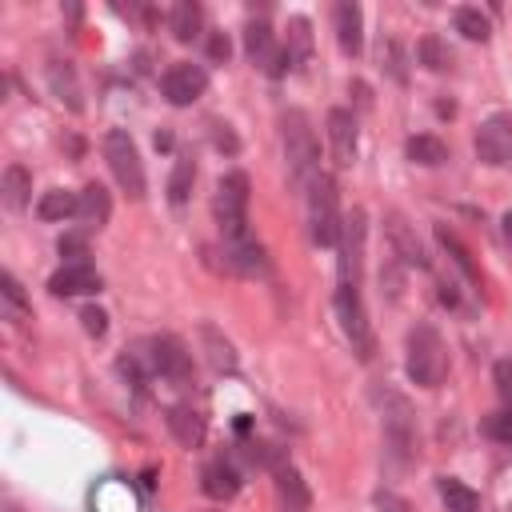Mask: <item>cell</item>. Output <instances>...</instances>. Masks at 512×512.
Listing matches in <instances>:
<instances>
[{
    "mask_svg": "<svg viewBox=\"0 0 512 512\" xmlns=\"http://www.w3.org/2000/svg\"><path fill=\"white\" fill-rule=\"evenodd\" d=\"M192 180H196V160L188 152H180L176 164H172V176H168V200L172 204H184L188 192H192Z\"/></svg>",
    "mask_w": 512,
    "mask_h": 512,
    "instance_id": "obj_31",
    "label": "cell"
},
{
    "mask_svg": "<svg viewBox=\"0 0 512 512\" xmlns=\"http://www.w3.org/2000/svg\"><path fill=\"white\" fill-rule=\"evenodd\" d=\"M364 240H368V216L364 208H352L340 224V240H336V268H340V284L360 288L364 276Z\"/></svg>",
    "mask_w": 512,
    "mask_h": 512,
    "instance_id": "obj_8",
    "label": "cell"
},
{
    "mask_svg": "<svg viewBox=\"0 0 512 512\" xmlns=\"http://www.w3.org/2000/svg\"><path fill=\"white\" fill-rule=\"evenodd\" d=\"M332 308H336L340 332L348 336L352 352H356L360 360H372V356H376V336H372V324H368V312H364L360 288L340 284V288H336V296H332Z\"/></svg>",
    "mask_w": 512,
    "mask_h": 512,
    "instance_id": "obj_6",
    "label": "cell"
},
{
    "mask_svg": "<svg viewBox=\"0 0 512 512\" xmlns=\"http://www.w3.org/2000/svg\"><path fill=\"white\" fill-rule=\"evenodd\" d=\"M492 380H496V392H500V396L512 404V360H496Z\"/></svg>",
    "mask_w": 512,
    "mask_h": 512,
    "instance_id": "obj_38",
    "label": "cell"
},
{
    "mask_svg": "<svg viewBox=\"0 0 512 512\" xmlns=\"http://www.w3.org/2000/svg\"><path fill=\"white\" fill-rule=\"evenodd\" d=\"M416 56H420V64H424L428 72H448V68H452V48H448L440 36H424V40L416 44Z\"/></svg>",
    "mask_w": 512,
    "mask_h": 512,
    "instance_id": "obj_32",
    "label": "cell"
},
{
    "mask_svg": "<svg viewBox=\"0 0 512 512\" xmlns=\"http://www.w3.org/2000/svg\"><path fill=\"white\" fill-rule=\"evenodd\" d=\"M388 72L404 84V64H400V48H396V44H388Z\"/></svg>",
    "mask_w": 512,
    "mask_h": 512,
    "instance_id": "obj_42",
    "label": "cell"
},
{
    "mask_svg": "<svg viewBox=\"0 0 512 512\" xmlns=\"http://www.w3.org/2000/svg\"><path fill=\"white\" fill-rule=\"evenodd\" d=\"M440 500L448 512H480V496L456 476H440Z\"/></svg>",
    "mask_w": 512,
    "mask_h": 512,
    "instance_id": "obj_28",
    "label": "cell"
},
{
    "mask_svg": "<svg viewBox=\"0 0 512 512\" xmlns=\"http://www.w3.org/2000/svg\"><path fill=\"white\" fill-rule=\"evenodd\" d=\"M80 324H84L88 336H104L108 332V312L96 308V304H88V308H80Z\"/></svg>",
    "mask_w": 512,
    "mask_h": 512,
    "instance_id": "obj_36",
    "label": "cell"
},
{
    "mask_svg": "<svg viewBox=\"0 0 512 512\" xmlns=\"http://www.w3.org/2000/svg\"><path fill=\"white\" fill-rule=\"evenodd\" d=\"M280 136H284V160H288L292 180L312 184V176L320 172V144H316V132H312L308 112L288 108L280 116Z\"/></svg>",
    "mask_w": 512,
    "mask_h": 512,
    "instance_id": "obj_2",
    "label": "cell"
},
{
    "mask_svg": "<svg viewBox=\"0 0 512 512\" xmlns=\"http://www.w3.org/2000/svg\"><path fill=\"white\" fill-rule=\"evenodd\" d=\"M0 300H4V312H8V316H28V312H32V304H28V296H24V284H20L12 272L0 276Z\"/></svg>",
    "mask_w": 512,
    "mask_h": 512,
    "instance_id": "obj_33",
    "label": "cell"
},
{
    "mask_svg": "<svg viewBox=\"0 0 512 512\" xmlns=\"http://www.w3.org/2000/svg\"><path fill=\"white\" fill-rule=\"evenodd\" d=\"M340 192H336V180L328 172H316L312 184H308V232L316 244H336L340 240Z\"/></svg>",
    "mask_w": 512,
    "mask_h": 512,
    "instance_id": "obj_4",
    "label": "cell"
},
{
    "mask_svg": "<svg viewBox=\"0 0 512 512\" xmlns=\"http://www.w3.org/2000/svg\"><path fill=\"white\" fill-rule=\"evenodd\" d=\"M96 512H132V492L124 484H104L96 492Z\"/></svg>",
    "mask_w": 512,
    "mask_h": 512,
    "instance_id": "obj_34",
    "label": "cell"
},
{
    "mask_svg": "<svg viewBox=\"0 0 512 512\" xmlns=\"http://www.w3.org/2000/svg\"><path fill=\"white\" fill-rule=\"evenodd\" d=\"M376 512H416V508L396 492H376Z\"/></svg>",
    "mask_w": 512,
    "mask_h": 512,
    "instance_id": "obj_40",
    "label": "cell"
},
{
    "mask_svg": "<svg viewBox=\"0 0 512 512\" xmlns=\"http://www.w3.org/2000/svg\"><path fill=\"white\" fill-rule=\"evenodd\" d=\"M288 56H292V68H300V64H308V56H312V24L304 20V16H292L288 20Z\"/></svg>",
    "mask_w": 512,
    "mask_h": 512,
    "instance_id": "obj_30",
    "label": "cell"
},
{
    "mask_svg": "<svg viewBox=\"0 0 512 512\" xmlns=\"http://www.w3.org/2000/svg\"><path fill=\"white\" fill-rule=\"evenodd\" d=\"M476 156L492 168L512 160V116L508 112H496L476 128Z\"/></svg>",
    "mask_w": 512,
    "mask_h": 512,
    "instance_id": "obj_11",
    "label": "cell"
},
{
    "mask_svg": "<svg viewBox=\"0 0 512 512\" xmlns=\"http://www.w3.org/2000/svg\"><path fill=\"white\" fill-rule=\"evenodd\" d=\"M108 216H112V196H108V188L104 184H84L80 188V200H76V220L88 228V232H100L104 224H108Z\"/></svg>",
    "mask_w": 512,
    "mask_h": 512,
    "instance_id": "obj_16",
    "label": "cell"
},
{
    "mask_svg": "<svg viewBox=\"0 0 512 512\" xmlns=\"http://www.w3.org/2000/svg\"><path fill=\"white\" fill-rule=\"evenodd\" d=\"M168 32H172L180 44H192V40L204 32V8H200L196 0L172 4V12H168Z\"/></svg>",
    "mask_w": 512,
    "mask_h": 512,
    "instance_id": "obj_22",
    "label": "cell"
},
{
    "mask_svg": "<svg viewBox=\"0 0 512 512\" xmlns=\"http://www.w3.org/2000/svg\"><path fill=\"white\" fill-rule=\"evenodd\" d=\"M384 232H388V244H392V252H396L404 264L428 268L424 244H420V236H416V228L408 224V216H404V212H388V216H384Z\"/></svg>",
    "mask_w": 512,
    "mask_h": 512,
    "instance_id": "obj_13",
    "label": "cell"
},
{
    "mask_svg": "<svg viewBox=\"0 0 512 512\" xmlns=\"http://www.w3.org/2000/svg\"><path fill=\"white\" fill-rule=\"evenodd\" d=\"M224 256H228V264H232L236 272H244V276L268 272V256H264V248H260L252 236H244V240H232Z\"/></svg>",
    "mask_w": 512,
    "mask_h": 512,
    "instance_id": "obj_24",
    "label": "cell"
},
{
    "mask_svg": "<svg viewBox=\"0 0 512 512\" xmlns=\"http://www.w3.org/2000/svg\"><path fill=\"white\" fill-rule=\"evenodd\" d=\"M164 420H168V432H172V440L180 448H200V440H204V416L192 404H172Z\"/></svg>",
    "mask_w": 512,
    "mask_h": 512,
    "instance_id": "obj_18",
    "label": "cell"
},
{
    "mask_svg": "<svg viewBox=\"0 0 512 512\" xmlns=\"http://www.w3.org/2000/svg\"><path fill=\"white\" fill-rule=\"evenodd\" d=\"M148 364H152V372H160L164 380H172V384H188L192 380V356H188V348L176 340V336H152L148 340Z\"/></svg>",
    "mask_w": 512,
    "mask_h": 512,
    "instance_id": "obj_10",
    "label": "cell"
},
{
    "mask_svg": "<svg viewBox=\"0 0 512 512\" xmlns=\"http://www.w3.org/2000/svg\"><path fill=\"white\" fill-rule=\"evenodd\" d=\"M28 196H32V172H28L24 164H8V168H4V180H0V200H4V208L20 212V208L28 204Z\"/></svg>",
    "mask_w": 512,
    "mask_h": 512,
    "instance_id": "obj_23",
    "label": "cell"
},
{
    "mask_svg": "<svg viewBox=\"0 0 512 512\" xmlns=\"http://www.w3.org/2000/svg\"><path fill=\"white\" fill-rule=\"evenodd\" d=\"M404 368H408V380L416 388H440V380L448 372V348H444V336L428 320H420V324L408 328Z\"/></svg>",
    "mask_w": 512,
    "mask_h": 512,
    "instance_id": "obj_1",
    "label": "cell"
},
{
    "mask_svg": "<svg viewBox=\"0 0 512 512\" xmlns=\"http://www.w3.org/2000/svg\"><path fill=\"white\" fill-rule=\"evenodd\" d=\"M504 240H508V244H512V212H508V216H504Z\"/></svg>",
    "mask_w": 512,
    "mask_h": 512,
    "instance_id": "obj_43",
    "label": "cell"
},
{
    "mask_svg": "<svg viewBox=\"0 0 512 512\" xmlns=\"http://www.w3.org/2000/svg\"><path fill=\"white\" fill-rule=\"evenodd\" d=\"M452 20H456V32L464 36V40H488L492 36V24H488V16L480 12V8H472V4H460L456 12H452Z\"/></svg>",
    "mask_w": 512,
    "mask_h": 512,
    "instance_id": "obj_29",
    "label": "cell"
},
{
    "mask_svg": "<svg viewBox=\"0 0 512 512\" xmlns=\"http://www.w3.org/2000/svg\"><path fill=\"white\" fill-rule=\"evenodd\" d=\"M480 432H484L488 440H496V444H512V404L500 408V412H492V416H484Z\"/></svg>",
    "mask_w": 512,
    "mask_h": 512,
    "instance_id": "obj_35",
    "label": "cell"
},
{
    "mask_svg": "<svg viewBox=\"0 0 512 512\" xmlns=\"http://www.w3.org/2000/svg\"><path fill=\"white\" fill-rule=\"evenodd\" d=\"M0 512H24V508H20L16 500H4V504H0Z\"/></svg>",
    "mask_w": 512,
    "mask_h": 512,
    "instance_id": "obj_44",
    "label": "cell"
},
{
    "mask_svg": "<svg viewBox=\"0 0 512 512\" xmlns=\"http://www.w3.org/2000/svg\"><path fill=\"white\" fill-rule=\"evenodd\" d=\"M200 344H204V356H208V364H212V372H236V348H232V340L212 324V320H204L200 324Z\"/></svg>",
    "mask_w": 512,
    "mask_h": 512,
    "instance_id": "obj_21",
    "label": "cell"
},
{
    "mask_svg": "<svg viewBox=\"0 0 512 512\" xmlns=\"http://www.w3.org/2000/svg\"><path fill=\"white\" fill-rule=\"evenodd\" d=\"M436 240H440V244H444V252L456 260V268H460V272H464L472 284H480V268H476V260H472L468 244H464V240H460V236H456L448 224H436Z\"/></svg>",
    "mask_w": 512,
    "mask_h": 512,
    "instance_id": "obj_26",
    "label": "cell"
},
{
    "mask_svg": "<svg viewBox=\"0 0 512 512\" xmlns=\"http://www.w3.org/2000/svg\"><path fill=\"white\" fill-rule=\"evenodd\" d=\"M212 144H216L220 152H228V156H232V152L240 148V140H236V132H232L228 124H220V120H212Z\"/></svg>",
    "mask_w": 512,
    "mask_h": 512,
    "instance_id": "obj_37",
    "label": "cell"
},
{
    "mask_svg": "<svg viewBox=\"0 0 512 512\" xmlns=\"http://www.w3.org/2000/svg\"><path fill=\"white\" fill-rule=\"evenodd\" d=\"M48 88H52V96H56L68 112H84V92H80L76 68H72L68 60H52V64H48Z\"/></svg>",
    "mask_w": 512,
    "mask_h": 512,
    "instance_id": "obj_17",
    "label": "cell"
},
{
    "mask_svg": "<svg viewBox=\"0 0 512 512\" xmlns=\"http://www.w3.org/2000/svg\"><path fill=\"white\" fill-rule=\"evenodd\" d=\"M380 404H384V444H388V456L396 464L416 460V416H412V404L400 392H384Z\"/></svg>",
    "mask_w": 512,
    "mask_h": 512,
    "instance_id": "obj_7",
    "label": "cell"
},
{
    "mask_svg": "<svg viewBox=\"0 0 512 512\" xmlns=\"http://www.w3.org/2000/svg\"><path fill=\"white\" fill-rule=\"evenodd\" d=\"M200 488L208 500H232L240 492V472L228 460H208L200 472Z\"/></svg>",
    "mask_w": 512,
    "mask_h": 512,
    "instance_id": "obj_20",
    "label": "cell"
},
{
    "mask_svg": "<svg viewBox=\"0 0 512 512\" xmlns=\"http://www.w3.org/2000/svg\"><path fill=\"white\" fill-rule=\"evenodd\" d=\"M204 88H208V72H204L200 64H192V60H180V64H172V68L160 76V92H164V100L176 104V108L196 104V100L204 96Z\"/></svg>",
    "mask_w": 512,
    "mask_h": 512,
    "instance_id": "obj_9",
    "label": "cell"
},
{
    "mask_svg": "<svg viewBox=\"0 0 512 512\" xmlns=\"http://www.w3.org/2000/svg\"><path fill=\"white\" fill-rule=\"evenodd\" d=\"M76 200H80V192H68V188H52V192H44L40 200H36V216L40 220H64V216H76Z\"/></svg>",
    "mask_w": 512,
    "mask_h": 512,
    "instance_id": "obj_27",
    "label": "cell"
},
{
    "mask_svg": "<svg viewBox=\"0 0 512 512\" xmlns=\"http://www.w3.org/2000/svg\"><path fill=\"white\" fill-rule=\"evenodd\" d=\"M228 56H232V44H228V36H224V32H212V36H208V60L224 64Z\"/></svg>",
    "mask_w": 512,
    "mask_h": 512,
    "instance_id": "obj_41",
    "label": "cell"
},
{
    "mask_svg": "<svg viewBox=\"0 0 512 512\" xmlns=\"http://www.w3.org/2000/svg\"><path fill=\"white\" fill-rule=\"evenodd\" d=\"M328 148H332V164L336 168H352L356 164V148H360V132H356V116L348 108H332L328 120Z\"/></svg>",
    "mask_w": 512,
    "mask_h": 512,
    "instance_id": "obj_12",
    "label": "cell"
},
{
    "mask_svg": "<svg viewBox=\"0 0 512 512\" xmlns=\"http://www.w3.org/2000/svg\"><path fill=\"white\" fill-rule=\"evenodd\" d=\"M244 52H248V60H252V64H260V68L268 72V64H272V60H276V52H280L276 32H272V24H268V20H248V24H244Z\"/></svg>",
    "mask_w": 512,
    "mask_h": 512,
    "instance_id": "obj_19",
    "label": "cell"
},
{
    "mask_svg": "<svg viewBox=\"0 0 512 512\" xmlns=\"http://www.w3.org/2000/svg\"><path fill=\"white\" fill-rule=\"evenodd\" d=\"M60 256H68V264H88L84 256H88V244L80 240V236H64L60 240Z\"/></svg>",
    "mask_w": 512,
    "mask_h": 512,
    "instance_id": "obj_39",
    "label": "cell"
},
{
    "mask_svg": "<svg viewBox=\"0 0 512 512\" xmlns=\"http://www.w3.org/2000/svg\"><path fill=\"white\" fill-rule=\"evenodd\" d=\"M332 28H336L340 52H344V56H360V48H364V12H360V4L340 0V4L332 8Z\"/></svg>",
    "mask_w": 512,
    "mask_h": 512,
    "instance_id": "obj_14",
    "label": "cell"
},
{
    "mask_svg": "<svg viewBox=\"0 0 512 512\" xmlns=\"http://www.w3.org/2000/svg\"><path fill=\"white\" fill-rule=\"evenodd\" d=\"M212 216H216V224L224 232V244L252 236L248 232V176L244 172L220 176L216 196H212Z\"/></svg>",
    "mask_w": 512,
    "mask_h": 512,
    "instance_id": "obj_3",
    "label": "cell"
},
{
    "mask_svg": "<svg viewBox=\"0 0 512 512\" xmlns=\"http://www.w3.org/2000/svg\"><path fill=\"white\" fill-rule=\"evenodd\" d=\"M104 160H108L116 184H120L132 200H144V192H148L144 160H140V152H136V144H132V136H128L124 128H112V132L104 136Z\"/></svg>",
    "mask_w": 512,
    "mask_h": 512,
    "instance_id": "obj_5",
    "label": "cell"
},
{
    "mask_svg": "<svg viewBox=\"0 0 512 512\" xmlns=\"http://www.w3.org/2000/svg\"><path fill=\"white\" fill-rule=\"evenodd\" d=\"M48 288H52V296H92L104 288V280L92 264H64L60 272H52Z\"/></svg>",
    "mask_w": 512,
    "mask_h": 512,
    "instance_id": "obj_15",
    "label": "cell"
},
{
    "mask_svg": "<svg viewBox=\"0 0 512 512\" xmlns=\"http://www.w3.org/2000/svg\"><path fill=\"white\" fill-rule=\"evenodd\" d=\"M404 152H408V160H412V164H424V168H436V164H444V160H448V144H444L440 136H432V132L412 136V140L404 144Z\"/></svg>",
    "mask_w": 512,
    "mask_h": 512,
    "instance_id": "obj_25",
    "label": "cell"
}]
</instances>
